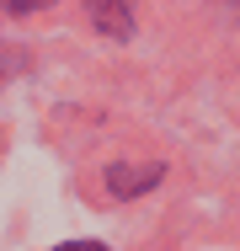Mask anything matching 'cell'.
I'll return each mask as SVG.
<instances>
[{
	"mask_svg": "<svg viewBox=\"0 0 240 251\" xmlns=\"http://www.w3.org/2000/svg\"><path fill=\"white\" fill-rule=\"evenodd\" d=\"M53 251H107L101 241H70V246H53Z\"/></svg>",
	"mask_w": 240,
	"mask_h": 251,
	"instance_id": "cell-2",
	"label": "cell"
},
{
	"mask_svg": "<svg viewBox=\"0 0 240 251\" xmlns=\"http://www.w3.org/2000/svg\"><path fill=\"white\" fill-rule=\"evenodd\" d=\"M155 176H160L155 166H144V171H128V166H112V171H107V182H112V193H118V198H134V193H139V187H149Z\"/></svg>",
	"mask_w": 240,
	"mask_h": 251,
	"instance_id": "cell-1",
	"label": "cell"
}]
</instances>
